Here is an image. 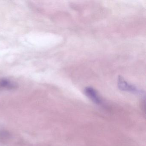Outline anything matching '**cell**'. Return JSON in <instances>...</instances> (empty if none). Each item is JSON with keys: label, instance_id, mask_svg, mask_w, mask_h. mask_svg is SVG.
<instances>
[{"label": "cell", "instance_id": "obj_3", "mask_svg": "<svg viewBox=\"0 0 146 146\" xmlns=\"http://www.w3.org/2000/svg\"><path fill=\"white\" fill-rule=\"evenodd\" d=\"M14 83L12 82L9 80L3 79L0 81V87L7 89L14 88L16 87Z\"/></svg>", "mask_w": 146, "mask_h": 146}, {"label": "cell", "instance_id": "obj_2", "mask_svg": "<svg viewBox=\"0 0 146 146\" xmlns=\"http://www.w3.org/2000/svg\"><path fill=\"white\" fill-rule=\"evenodd\" d=\"M85 95L92 100L94 103L99 104L101 102V100L97 91L92 87H88L84 89Z\"/></svg>", "mask_w": 146, "mask_h": 146}, {"label": "cell", "instance_id": "obj_1", "mask_svg": "<svg viewBox=\"0 0 146 146\" xmlns=\"http://www.w3.org/2000/svg\"><path fill=\"white\" fill-rule=\"evenodd\" d=\"M118 87L120 90L128 91L135 94H142V92L139 90L135 87L128 83L122 77L119 76L117 80Z\"/></svg>", "mask_w": 146, "mask_h": 146}, {"label": "cell", "instance_id": "obj_4", "mask_svg": "<svg viewBox=\"0 0 146 146\" xmlns=\"http://www.w3.org/2000/svg\"><path fill=\"white\" fill-rule=\"evenodd\" d=\"M9 135L7 132L5 131H0V138L3 139V138H8Z\"/></svg>", "mask_w": 146, "mask_h": 146}]
</instances>
